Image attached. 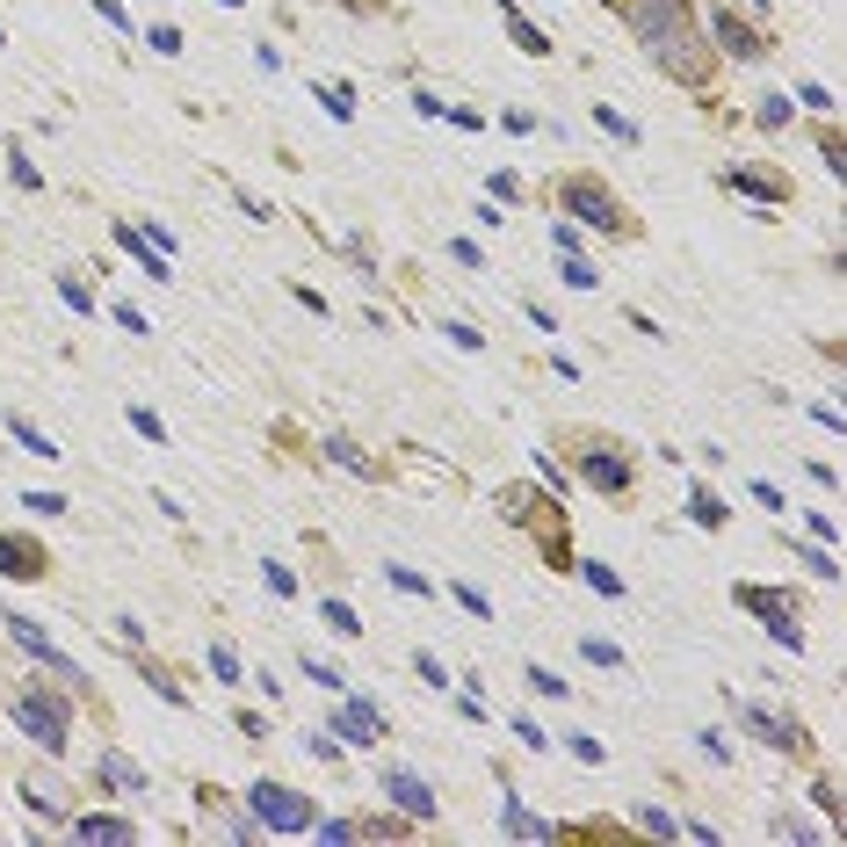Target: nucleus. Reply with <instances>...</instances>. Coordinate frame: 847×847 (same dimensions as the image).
I'll list each match as a JSON object with an SVG mask.
<instances>
[{
  "mask_svg": "<svg viewBox=\"0 0 847 847\" xmlns=\"http://www.w3.org/2000/svg\"><path fill=\"white\" fill-rule=\"evenodd\" d=\"M623 22H630V36L645 44V58H652L667 80L703 87L710 73H717V52H710V36L695 30L689 0H623Z\"/></svg>",
  "mask_w": 847,
  "mask_h": 847,
  "instance_id": "obj_1",
  "label": "nucleus"
},
{
  "mask_svg": "<svg viewBox=\"0 0 847 847\" xmlns=\"http://www.w3.org/2000/svg\"><path fill=\"white\" fill-rule=\"evenodd\" d=\"M558 218H572V226H587V232H630V218H623V204L616 196H608V182H594V174H565V182H558Z\"/></svg>",
  "mask_w": 847,
  "mask_h": 847,
  "instance_id": "obj_2",
  "label": "nucleus"
},
{
  "mask_svg": "<svg viewBox=\"0 0 847 847\" xmlns=\"http://www.w3.org/2000/svg\"><path fill=\"white\" fill-rule=\"evenodd\" d=\"M15 725L30 732L44 754H66L73 746V710H66V695H52V689H22L15 695Z\"/></svg>",
  "mask_w": 847,
  "mask_h": 847,
  "instance_id": "obj_3",
  "label": "nucleus"
},
{
  "mask_svg": "<svg viewBox=\"0 0 847 847\" xmlns=\"http://www.w3.org/2000/svg\"><path fill=\"white\" fill-rule=\"evenodd\" d=\"M246 812H254V826L261 833H311V796L305 790H290V782H254L246 790Z\"/></svg>",
  "mask_w": 847,
  "mask_h": 847,
  "instance_id": "obj_4",
  "label": "nucleus"
},
{
  "mask_svg": "<svg viewBox=\"0 0 847 847\" xmlns=\"http://www.w3.org/2000/svg\"><path fill=\"white\" fill-rule=\"evenodd\" d=\"M732 602H739L746 616H761V623H768V638H782L790 652H804V623H796V602H790V594H776V587H754V580H739V587H732Z\"/></svg>",
  "mask_w": 847,
  "mask_h": 847,
  "instance_id": "obj_5",
  "label": "nucleus"
},
{
  "mask_svg": "<svg viewBox=\"0 0 847 847\" xmlns=\"http://www.w3.org/2000/svg\"><path fill=\"white\" fill-rule=\"evenodd\" d=\"M710 52L739 58V66H761V58H768V30H754L739 8H717V15H710Z\"/></svg>",
  "mask_w": 847,
  "mask_h": 847,
  "instance_id": "obj_6",
  "label": "nucleus"
},
{
  "mask_svg": "<svg viewBox=\"0 0 847 847\" xmlns=\"http://www.w3.org/2000/svg\"><path fill=\"white\" fill-rule=\"evenodd\" d=\"M739 725L754 732L761 746H776V754H804V746H812V739H804V725H796L790 710H768V703H746V710H739Z\"/></svg>",
  "mask_w": 847,
  "mask_h": 847,
  "instance_id": "obj_7",
  "label": "nucleus"
},
{
  "mask_svg": "<svg viewBox=\"0 0 847 847\" xmlns=\"http://www.w3.org/2000/svg\"><path fill=\"white\" fill-rule=\"evenodd\" d=\"M0 623H8V638H15V645H22V652H30V659H36V667H52V674H58V681H73V689H80V681H87V674H80V667H73V659H66V652H58V645H52V638H44V630H36V623H30V616H15V608H8V616H0Z\"/></svg>",
  "mask_w": 847,
  "mask_h": 847,
  "instance_id": "obj_8",
  "label": "nucleus"
},
{
  "mask_svg": "<svg viewBox=\"0 0 847 847\" xmlns=\"http://www.w3.org/2000/svg\"><path fill=\"white\" fill-rule=\"evenodd\" d=\"M377 790L392 796V804H398L406 818H435V812H442V796H435L428 782L414 776V768H377Z\"/></svg>",
  "mask_w": 847,
  "mask_h": 847,
  "instance_id": "obj_9",
  "label": "nucleus"
},
{
  "mask_svg": "<svg viewBox=\"0 0 847 847\" xmlns=\"http://www.w3.org/2000/svg\"><path fill=\"white\" fill-rule=\"evenodd\" d=\"M580 479H587L594 493H630V457H623L616 442H594V450H580Z\"/></svg>",
  "mask_w": 847,
  "mask_h": 847,
  "instance_id": "obj_10",
  "label": "nucleus"
},
{
  "mask_svg": "<svg viewBox=\"0 0 847 847\" xmlns=\"http://www.w3.org/2000/svg\"><path fill=\"white\" fill-rule=\"evenodd\" d=\"M333 739L341 746H377L384 739V710L363 703V695H348V703L333 710Z\"/></svg>",
  "mask_w": 847,
  "mask_h": 847,
  "instance_id": "obj_11",
  "label": "nucleus"
},
{
  "mask_svg": "<svg viewBox=\"0 0 847 847\" xmlns=\"http://www.w3.org/2000/svg\"><path fill=\"white\" fill-rule=\"evenodd\" d=\"M0 572H8V580H44L52 558H44V543L15 537V529H0Z\"/></svg>",
  "mask_w": 847,
  "mask_h": 847,
  "instance_id": "obj_12",
  "label": "nucleus"
},
{
  "mask_svg": "<svg viewBox=\"0 0 847 847\" xmlns=\"http://www.w3.org/2000/svg\"><path fill=\"white\" fill-rule=\"evenodd\" d=\"M732 196H754V204H790V182L782 174H754V167H725Z\"/></svg>",
  "mask_w": 847,
  "mask_h": 847,
  "instance_id": "obj_13",
  "label": "nucleus"
},
{
  "mask_svg": "<svg viewBox=\"0 0 847 847\" xmlns=\"http://www.w3.org/2000/svg\"><path fill=\"white\" fill-rule=\"evenodd\" d=\"M66 833H73V840H109V847H131V840H139L131 818H109V812H80Z\"/></svg>",
  "mask_w": 847,
  "mask_h": 847,
  "instance_id": "obj_14",
  "label": "nucleus"
},
{
  "mask_svg": "<svg viewBox=\"0 0 847 847\" xmlns=\"http://www.w3.org/2000/svg\"><path fill=\"white\" fill-rule=\"evenodd\" d=\"M117 246H123V254H139V261H145V276H153V283H174V261L160 254V246L145 240V232L131 226V218H117Z\"/></svg>",
  "mask_w": 847,
  "mask_h": 847,
  "instance_id": "obj_15",
  "label": "nucleus"
},
{
  "mask_svg": "<svg viewBox=\"0 0 847 847\" xmlns=\"http://www.w3.org/2000/svg\"><path fill=\"white\" fill-rule=\"evenodd\" d=\"M22 804L44 818H66V782L58 776H22Z\"/></svg>",
  "mask_w": 847,
  "mask_h": 847,
  "instance_id": "obj_16",
  "label": "nucleus"
},
{
  "mask_svg": "<svg viewBox=\"0 0 847 847\" xmlns=\"http://www.w3.org/2000/svg\"><path fill=\"white\" fill-rule=\"evenodd\" d=\"M501 826L515 833V840H558V826H551V818H537L521 796H507V804H501Z\"/></svg>",
  "mask_w": 847,
  "mask_h": 847,
  "instance_id": "obj_17",
  "label": "nucleus"
},
{
  "mask_svg": "<svg viewBox=\"0 0 847 847\" xmlns=\"http://www.w3.org/2000/svg\"><path fill=\"white\" fill-rule=\"evenodd\" d=\"M95 776H102L117 796H145V768H139V761H123V754H102V761H95Z\"/></svg>",
  "mask_w": 847,
  "mask_h": 847,
  "instance_id": "obj_18",
  "label": "nucleus"
},
{
  "mask_svg": "<svg viewBox=\"0 0 847 847\" xmlns=\"http://www.w3.org/2000/svg\"><path fill=\"white\" fill-rule=\"evenodd\" d=\"M501 22H507V30H515V44H521V52H529V58H551V36H543L537 22L521 15L515 0H501Z\"/></svg>",
  "mask_w": 847,
  "mask_h": 847,
  "instance_id": "obj_19",
  "label": "nucleus"
},
{
  "mask_svg": "<svg viewBox=\"0 0 847 847\" xmlns=\"http://www.w3.org/2000/svg\"><path fill=\"white\" fill-rule=\"evenodd\" d=\"M8 435H15V442H22V450H30V457H44V464H52V457H66V450H58V442H52V435H44V428H36L30 414H8Z\"/></svg>",
  "mask_w": 847,
  "mask_h": 847,
  "instance_id": "obj_20",
  "label": "nucleus"
},
{
  "mask_svg": "<svg viewBox=\"0 0 847 847\" xmlns=\"http://www.w3.org/2000/svg\"><path fill=\"white\" fill-rule=\"evenodd\" d=\"M319 450H327V457H333V464H341V471H355V479H377V457H363V450H355V442H348V435H327Z\"/></svg>",
  "mask_w": 847,
  "mask_h": 847,
  "instance_id": "obj_21",
  "label": "nucleus"
},
{
  "mask_svg": "<svg viewBox=\"0 0 847 847\" xmlns=\"http://www.w3.org/2000/svg\"><path fill=\"white\" fill-rule=\"evenodd\" d=\"M689 521H695V529H725V501H717L710 485H695V493H689Z\"/></svg>",
  "mask_w": 847,
  "mask_h": 847,
  "instance_id": "obj_22",
  "label": "nucleus"
},
{
  "mask_svg": "<svg viewBox=\"0 0 847 847\" xmlns=\"http://www.w3.org/2000/svg\"><path fill=\"white\" fill-rule=\"evenodd\" d=\"M796 565L812 572V580H840V558H833L826 543H796Z\"/></svg>",
  "mask_w": 847,
  "mask_h": 847,
  "instance_id": "obj_23",
  "label": "nucleus"
},
{
  "mask_svg": "<svg viewBox=\"0 0 847 847\" xmlns=\"http://www.w3.org/2000/svg\"><path fill=\"white\" fill-rule=\"evenodd\" d=\"M384 580H392L398 594H414V602H435V580H420L414 565H384Z\"/></svg>",
  "mask_w": 847,
  "mask_h": 847,
  "instance_id": "obj_24",
  "label": "nucleus"
},
{
  "mask_svg": "<svg viewBox=\"0 0 847 847\" xmlns=\"http://www.w3.org/2000/svg\"><path fill=\"white\" fill-rule=\"evenodd\" d=\"M319 623H333L341 638H363V616H355L348 602H319Z\"/></svg>",
  "mask_w": 847,
  "mask_h": 847,
  "instance_id": "obj_25",
  "label": "nucleus"
},
{
  "mask_svg": "<svg viewBox=\"0 0 847 847\" xmlns=\"http://www.w3.org/2000/svg\"><path fill=\"white\" fill-rule=\"evenodd\" d=\"M319 102H327V117H333V123H355V95H348L341 80H327V87H319Z\"/></svg>",
  "mask_w": 847,
  "mask_h": 847,
  "instance_id": "obj_26",
  "label": "nucleus"
},
{
  "mask_svg": "<svg viewBox=\"0 0 847 847\" xmlns=\"http://www.w3.org/2000/svg\"><path fill=\"white\" fill-rule=\"evenodd\" d=\"M521 681H529V695H551V703H565V695H572V681H558L551 667H529Z\"/></svg>",
  "mask_w": 847,
  "mask_h": 847,
  "instance_id": "obj_27",
  "label": "nucleus"
},
{
  "mask_svg": "<svg viewBox=\"0 0 847 847\" xmlns=\"http://www.w3.org/2000/svg\"><path fill=\"white\" fill-rule=\"evenodd\" d=\"M594 123H602L608 139H623V145H638V123H630V117H616V109H608V102H594Z\"/></svg>",
  "mask_w": 847,
  "mask_h": 847,
  "instance_id": "obj_28",
  "label": "nucleus"
},
{
  "mask_svg": "<svg viewBox=\"0 0 847 847\" xmlns=\"http://www.w3.org/2000/svg\"><path fill=\"white\" fill-rule=\"evenodd\" d=\"M580 572H587V587H594V594H608V602H623V580H616V572H608V565H594V558H580Z\"/></svg>",
  "mask_w": 847,
  "mask_h": 847,
  "instance_id": "obj_29",
  "label": "nucleus"
},
{
  "mask_svg": "<svg viewBox=\"0 0 847 847\" xmlns=\"http://www.w3.org/2000/svg\"><path fill=\"white\" fill-rule=\"evenodd\" d=\"M210 674L226 681V689H240V652H232V645H210Z\"/></svg>",
  "mask_w": 847,
  "mask_h": 847,
  "instance_id": "obj_30",
  "label": "nucleus"
},
{
  "mask_svg": "<svg viewBox=\"0 0 847 847\" xmlns=\"http://www.w3.org/2000/svg\"><path fill=\"white\" fill-rule=\"evenodd\" d=\"M311 826H319V840H333V847L363 840V826H355V818H311Z\"/></svg>",
  "mask_w": 847,
  "mask_h": 847,
  "instance_id": "obj_31",
  "label": "nucleus"
},
{
  "mask_svg": "<svg viewBox=\"0 0 847 847\" xmlns=\"http://www.w3.org/2000/svg\"><path fill=\"white\" fill-rule=\"evenodd\" d=\"M580 652H587L594 667H608V674H623V652H616L608 638H580Z\"/></svg>",
  "mask_w": 847,
  "mask_h": 847,
  "instance_id": "obj_32",
  "label": "nucleus"
},
{
  "mask_svg": "<svg viewBox=\"0 0 847 847\" xmlns=\"http://www.w3.org/2000/svg\"><path fill=\"white\" fill-rule=\"evenodd\" d=\"M450 594H457V608H464V616H479V623H493V602H485V594H479V587H464V580H457V587H450Z\"/></svg>",
  "mask_w": 847,
  "mask_h": 847,
  "instance_id": "obj_33",
  "label": "nucleus"
},
{
  "mask_svg": "<svg viewBox=\"0 0 847 847\" xmlns=\"http://www.w3.org/2000/svg\"><path fill=\"white\" fill-rule=\"evenodd\" d=\"M796 102L812 109V117H833V109H840V102H833V95H826V87H818V80H804V87H796Z\"/></svg>",
  "mask_w": 847,
  "mask_h": 847,
  "instance_id": "obj_34",
  "label": "nucleus"
},
{
  "mask_svg": "<svg viewBox=\"0 0 847 847\" xmlns=\"http://www.w3.org/2000/svg\"><path fill=\"white\" fill-rule=\"evenodd\" d=\"M558 276H565L572 290H594V283H602V276H594V261H580V254H565V268H558Z\"/></svg>",
  "mask_w": 847,
  "mask_h": 847,
  "instance_id": "obj_35",
  "label": "nucleus"
},
{
  "mask_svg": "<svg viewBox=\"0 0 847 847\" xmlns=\"http://www.w3.org/2000/svg\"><path fill=\"white\" fill-rule=\"evenodd\" d=\"M145 44H153L160 58H182V30H167V22H153V30H145Z\"/></svg>",
  "mask_w": 847,
  "mask_h": 847,
  "instance_id": "obj_36",
  "label": "nucleus"
},
{
  "mask_svg": "<svg viewBox=\"0 0 847 847\" xmlns=\"http://www.w3.org/2000/svg\"><path fill=\"white\" fill-rule=\"evenodd\" d=\"M58 297H66V305H73V311H95V290H87V283H80V276H58Z\"/></svg>",
  "mask_w": 847,
  "mask_h": 847,
  "instance_id": "obj_37",
  "label": "nucleus"
},
{
  "mask_svg": "<svg viewBox=\"0 0 847 847\" xmlns=\"http://www.w3.org/2000/svg\"><path fill=\"white\" fill-rule=\"evenodd\" d=\"M414 667H420V681H428V689H450V667H442L435 652H414Z\"/></svg>",
  "mask_w": 847,
  "mask_h": 847,
  "instance_id": "obj_38",
  "label": "nucleus"
},
{
  "mask_svg": "<svg viewBox=\"0 0 847 847\" xmlns=\"http://www.w3.org/2000/svg\"><path fill=\"white\" fill-rule=\"evenodd\" d=\"M638 833H659V840H674V818H667V812H652V804H645V812H638Z\"/></svg>",
  "mask_w": 847,
  "mask_h": 847,
  "instance_id": "obj_39",
  "label": "nucleus"
},
{
  "mask_svg": "<svg viewBox=\"0 0 847 847\" xmlns=\"http://www.w3.org/2000/svg\"><path fill=\"white\" fill-rule=\"evenodd\" d=\"M812 543H826V551H833V543H840V521H833L826 507H812Z\"/></svg>",
  "mask_w": 847,
  "mask_h": 847,
  "instance_id": "obj_40",
  "label": "nucleus"
},
{
  "mask_svg": "<svg viewBox=\"0 0 847 847\" xmlns=\"http://www.w3.org/2000/svg\"><path fill=\"white\" fill-rule=\"evenodd\" d=\"M790 109H796V102H782V95H768V102H761V131H782V123H790Z\"/></svg>",
  "mask_w": 847,
  "mask_h": 847,
  "instance_id": "obj_41",
  "label": "nucleus"
},
{
  "mask_svg": "<svg viewBox=\"0 0 847 847\" xmlns=\"http://www.w3.org/2000/svg\"><path fill=\"white\" fill-rule=\"evenodd\" d=\"M565 746H572L587 768H602V739H587V732H565Z\"/></svg>",
  "mask_w": 847,
  "mask_h": 847,
  "instance_id": "obj_42",
  "label": "nucleus"
},
{
  "mask_svg": "<svg viewBox=\"0 0 847 847\" xmlns=\"http://www.w3.org/2000/svg\"><path fill=\"white\" fill-rule=\"evenodd\" d=\"M305 681H319V689H341V674H333L319 652H305Z\"/></svg>",
  "mask_w": 847,
  "mask_h": 847,
  "instance_id": "obj_43",
  "label": "nucleus"
},
{
  "mask_svg": "<svg viewBox=\"0 0 847 847\" xmlns=\"http://www.w3.org/2000/svg\"><path fill=\"white\" fill-rule=\"evenodd\" d=\"M551 246H558V254H580V226H572V218H558V226H551Z\"/></svg>",
  "mask_w": 847,
  "mask_h": 847,
  "instance_id": "obj_44",
  "label": "nucleus"
},
{
  "mask_svg": "<svg viewBox=\"0 0 847 847\" xmlns=\"http://www.w3.org/2000/svg\"><path fill=\"white\" fill-rule=\"evenodd\" d=\"M131 428H139L145 442H167V428H160V414H145V406H131Z\"/></svg>",
  "mask_w": 847,
  "mask_h": 847,
  "instance_id": "obj_45",
  "label": "nucleus"
},
{
  "mask_svg": "<svg viewBox=\"0 0 847 847\" xmlns=\"http://www.w3.org/2000/svg\"><path fill=\"white\" fill-rule=\"evenodd\" d=\"M818 153H826L833 174H847V139H833V131H826V139H818Z\"/></svg>",
  "mask_w": 847,
  "mask_h": 847,
  "instance_id": "obj_46",
  "label": "nucleus"
},
{
  "mask_svg": "<svg viewBox=\"0 0 847 847\" xmlns=\"http://www.w3.org/2000/svg\"><path fill=\"white\" fill-rule=\"evenodd\" d=\"M22 507H30V515H66V493H30Z\"/></svg>",
  "mask_w": 847,
  "mask_h": 847,
  "instance_id": "obj_47",
  "label": "nucleus"
},
{
  "mask_svg": "<svg viewBox=\"0 0 847 847\" xmlns=\"http://www.w3.org/2000/svg\"><path fill=\"white\" fill-rule=\"evenodd\" d=\"M261 580H268V587H276V594H283V602H290V594H297V580H290V565H261Z\"/></svg>",
  "mask_w": 847,
  "mask_h": 847,
  "instance_id": "obj_48",
  "label": "nucleus"
},
{
  "mask_svg": "<svg viewBox=\"0 0 847 847\" xmlns=\"http://www.w3.org/2000/svg\"><path fill=\"white\" fill-rule=\"evenodd\" d=\"M8 160H15V182H22V189H44V174L30 167V153H22V145H15V153H8Z\"/></svg>",
  "mask_w": 847,
  "mask_h": 847,
  "instance_id": "obj_49",
  "label": "nucleus"
},
{
  "mask_svg": "<svg viewBox=\"0 0 847 847\" xmlns=\"http://www.w3.org/2000/svg\"><path fill=\"white\" fill-rule=\"evenodd\" d=\"M515 739L529 746V754H543V746H551V739H543V725H529V717H515Z\"/></svg>",
  "mask_w": 847,
  "mask_h": 847,
  "instance_id": "obj_50",
  "label": "nucleus"
},
{
  "mask_svg": "<svg viewBox=\"0 0 847 847\" xmlns=\"http://www.w3.org/2000/svg\"><path fill=\"white\" fill-rule=\"evenodd\" d=\"M442 333H450L457 348H485V333H479V327H464V319H450V327H442Z\"/></svg>",
  "mask_w": 847,
  "mask_h": 847,
  "instance_id": "obj_51",
  "label": "nucleus"
},
{
  "mask_svg": "<svg viewBox=\"0 0 847 847\" xmlns=\"http://www.w3.org/2000/svg\"><path fill=\"white\" fill-rule=\"evenodd\" d=\"M117 327H123V333H153V327H145V311H139V305H117Z\"/></svg>",
  "mask_w": 847,
  "mask_h": 847,
  "instance_id": "obj_52",
  "label": "nucleus"
},
{
  "mask_svg": "<svg viewBox=\"0 0 847 847\" xmlns=\"http://www.w3.org/2000/svg\"><path fill=\"white\" fill-rule=\"evenodd\" d=\"M145 681H153V695H160V703H174V710H182V703H189V695H182V689H174V681H167V674H145Z\"/></svg>",
  "mask_w": 847,
  "mask_h": 847,
  "instance_id": "obj_53",
  "label": "nucleus"
},
{
  "mask_svg": "<svg viewBox=\"0 0 847 847\" xmlns=\"http://www.w3.org/2000/svg\"><path fill=\"white\" fill-rule=\"evenodd\" d=\"M450 254L464 261V268H485V254H479V240H450Z\"/></svg>",
  "mask_w": 847,
  "mask_h": 847,
  "instance_id": "obj_54",
  "label": "nucleus"
},
{
  "mask_svg": "<svg viewBox=\"0 0 847 847\" xmlns=\"http://www.w3.org/2000/svg\"><path fill=\"white\" fill-rule=\"evenodd\" d=\"M746 8H761V15H768V8H776V0H746Z\"/></svg>",
  "mask_w": 847,
  "mask_h": 847,
  "instance_id": "obj_55",
  "label": "nucleus"
}]
</instances>
